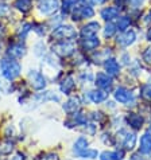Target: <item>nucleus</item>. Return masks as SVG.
I'll list each match as a JSON object with an SVG mask.
<instances>
[{
  "label": "nucleus",
  "instance_id": "24",
  "mask_svg": "<svg viewBox=\"0 0 151 160\" xmlns=\"http://www.w3.org/2000/svg\"><path fill=\"white\" fill-rule=\"evenodd\" d=\"M97 155H99V152H97L96 149L86 148V149L81 151V152L78 153V156H80V158H82V159H96V158H97Z\"/></svg>",
  "mask_w": 151,
  "mask_h": 160
},
{
  "label": "nucleus",
  "instance_id": "9",
  "mask_svg": "<svg viewBox=\"0 0 151 160\" xmlns=\"http://www.w3.org/2000/svg\"><path fill=\"white\" fill-rule=\"evenodd\" d=\"M96 85L97 88L103 89V90H111L112 88V79H111L109 74L99 73L96 75Z\"/></svg>",
  "mask_w": 151,
  "mask_h": 160
},
{
  "label": "nucleus",
  "instance_id": "12",
  "mask_svg": "<svg viewBox=\"0 0 151 160\" xmlns=\"http://www.w3.org/2000/svg\"><path fill=\"white\" fill-rule=\"evenodd\" d=\"M139 152L143 153V155L151 153V135L150 133H144V135L140 137Z\"/></svg>",
  "mask_w": 151,
  "mask_h": 160
},
{
  "label": "nucleus",
  "instance_id": "17",
  "mask_svg": "<svg viewBox=\"0 0 151 160\" xmlns=\"http://www.w3.org/2000/svg\"><path fill=\"white\" fill-rule=\"evenodd\" d=\"M108 97V93L105 90H92L89 92V100L93 102V104H100L107 100Z\"/></svg>",
  "mask_w": 151,
  "mask_h": 160
},
{
  "label": "nucleus",
  "instance_id": "18",
  "mask_svg": "<svg viewBox=\"0 0 151 160\" xmlns=\"http://www.w3.org/2000/svg\"><path fill=\"white\" fill-rule=\"evenodd\" d=\"M127 121L130 124V127H132L134 129H140L143 127V117L140 114H135V113H131L130 116L127 117Z\"/></svg>",
  "mask_w": 151,
  "mask_h": 160
},
{
  "label": "nucleus",
  "instance_id": "16",
  "mask_svg": "<svg viewBox=\"0 0 151 160\" xmlns=\"http://www.w3.org/2000/svg\"><path fill=\"white\" fill-rule=\"evenodd\" d=\"M62 108H64V110L68 113H76L80 109V100L76 98V97H72V98H69L65 102Z\"/></svg>",
  "mask_w": 151,
  "mask_h": 160
},
{
  "label": "nucleus",
  "instance_id": "6",
  "mask_svg": "<svg viewBox=\"0 0 151 160\" xmlns=\"http://www.w3.org/2000/svg\"><path fill=\"white\" fill-rule=\"evenodd\" d=\"M73 19L80 20V19H89V18L95 16V11H93L92 6H81V7H76V10H73Z\"/></svg>",
  "mask_w": 151,
  "mask_h": 160
},
{
  "label": "nucleus",
  "instance_id": "14",
  "mask_svg": "<svg viewBox=\"0 0 151 160\" xmlns=\"http://www.w3.org/2000/svg\"><path fill=\"white\" fill-rule=\"evenodd\" d=\"M99 44H100V41L96 35L85 37V38H82V41H81V46H82L84 50H95Z\"/></svg>",
  "mask_w": 151,
  "mask_h": 160
},
{
  "label": "nucleus",
  "instance_id": "11",
  "mask_svg": "<svg viewBox=\"0 0 151 160\" xmlns=\"http://www.w3.org/2000/svg\"><path fill=\"white\" fill-rule=\"evenodd\" d=\"M100 30V23L99 22H89L88 24H85L81 28V37H92V35H96Z\"/></svg>",
  "mask_w": 151,
  "mask_h": 160
},
{
  "label": "nucleus",
  "instance_id": "15",
  "mask_svg": "<svg viewBox=\"0 0 151 160\" xmlns=\"http://www.w3.org/2000/svg\"><path fill=\"white\" fill-rule=\"evenodd\" d=\"M100 16L107 22L112 20V19H115V18L119 16V10L116 7H105L100 11Z\"/></svg>",
  "mask_w": 151,
  "mask_h": 160
},
{
  "label": "nucleus",
  "instance_id": "1",
  "mask_svg": "<svg viewBox=\"0 0 151 160\" xmlns=\"http://www.w3.org/2000/svg\"><path fill=\"white\" fill-rule=\"evenodd\" d=\"M22 72L20 63L14 58H3L0 61V74L3 75L7 81H14L16 77H19Z\"/></svg>",
  "mask_w": 151,
  "mask_h": 160
},
{
  "label": "nucleus",
  "instance_id": "34",
  "mask_svg": "<svg viewBox=\"0 0 151 160\" xmlns=\"http://www.w3.org/2000/svg\"><path fill=\"white\" fill-rule=\"evenodd\" d=\"M100 160H112V152H103L100 153Z\"/></svg>",
  "mask_w": 151,
  "mask_h": 160
},
{
  "label": "nucleus",
  "instance_id": "35",
  "mask_svg": "<svg viewBox=\"0 0 151 160\" xmlns=\"http://www.w3.org/2000/svg\"><path fill=\"white\" fill-rule=\"evenodd\" d=\"M82 3V6H93L96 3V0H80Z\"/></svg>",
  "mask_w": 151,
  "mask_h": 160
},
{
  "label": "nucleus",
  "instance_id": "27",
  "mask_svg": "<svg viewBox=\"0 0 151 160\" xmlns=\"http://www.w3.org/2000/svg\"><path fill=\"white\" fill-rule=\"evenodd\" d=\"M140 94H142V97H143L144 100L151 101V83L142 86V89H140Z\"/></svg>",
  "mask_w": 151,
  "mask_h": 160
},
{
  "label": "nucleus",
  "instance_id": "31",
  "mask_svg": "<svg viewBox=\"0 0 151 160\" xmlns=\"http://www.w3.org/2000/svg\"><path fill=\"white\" fill-rule=\"evenodd\" d=\"M8 12H10V7L7 6V4H4L0 2V18L8 15Z\"/></svg>",
  "mask_w": 151,
  "mask_h": 160
},
{
  "label": "nucleus",
  "instance_id": "36",
  "mask_svg": "<svg viewBox=\"0 0 151 160\" xmlns=\"http://www.w3.org/2000/svg\"><path fill=\"white\" fill-rule=\"evenodd\" d=\"M12 160H24V158H23V155H18V156L14 158Z\"/></svg>",
  "mask_w": 151,
  "mask_h": 160
},
{
  "label": "nucleus",
  "instance_id": "25",
  "mask_svg": "<svg viewBox=\"0 0 151 160\" xmlns=\"http://www.w3.org/2000/svg\"><path fill=\"white\" fill-rule=\"evenodd\" d=\"M130 23H131V20H130V18H127V16H122V18H119V20H117V30H120V31H126L128 27H130Z\"/></svg>",
  "mask_w": 151,
  "mask_h": 160
},
{
  "label": "nucleus",
  "instance_id": "37",
  "mask_svg": "<svg viewBox=\"0 0 151 160\" xmlns=\"http://www.w3.org/2000/svg\"><path fill=\"white\" fill-rule=\"evenodd\" d=\"M147 39H148V41H151V27L147 31Z\"/></svg>",
  "mask_w": 151,
  "mask_h": 160
},
{
  "label": "nucleus",
  "instance_id": "40",
  "mask_svg": "<svg viewBox=\"0 0 151 160\" xmlns=\"http://www.w3.org/2000/svg\"><path fill=\"white\" fill-rule=\"evenodd\" d=\"M150 15H151V12H150Z\"/></svg>",
  "mask_w": 151,
  "mask_h": 160
},
{
  "label": "nucleus",
  "instance_id": "22",
  "mask_svg": "<svg viewBox=\"0 0 151 160\" xmlns=\"http://www.w3.org/2000/svg\"><path fill=\"white\" fill-rule=\"evenodd\" d=\"M88 145H89V141H88L86 137H84V136H80L77 140H76V143H74V147H73V149H74V152L76 153H80L81 151L84 149H86L88 148Z\"/></svg>",
  "mask_w": 151,
  "mask_h": 160
},
{
  "label": "nucleus",
  "instance_id": "19",
  "mask_svg": "<svg viewBox=\"0 0 151 160\" xmlns=\"http://www.w3.org/2000/svg\"><path fill=\"white\" fill-rule=\"evenodd\" d=\"M74 86H76V82H74L73 77H68V78H65L64 81H62L60 89H61V92L64 93V94H70L72 90L74 89Z\"/></svg>",
  "mask_w": 151,
  "mask_h": 160
},
{
  "label": "nucleus",
  "instance_id": "29",
  "mask_svg": "<svg viewBox=\"0 0 151 160\" xmlns=\"http://www.w3.org/2000/svg\"><path fill=\"white\" fill-rule=\"evenodd\" d=\"M116 30H117V28L115 27L112 23H108V24L105 26V28H104V37H105V38H111L115 32H116Z\"/></svg>",
  "mask_w": 151,
  "mask_h": 160
},
{
  "label": "nucleus",
  "instance_id": "7",
  "mask_svg": "<svg viewBox=\"0 0 151 160\" xmlns=\"http://www.w3.org/2000/svg\"><path fill=\"white\" fill-rule=\"evenodd\" d=\"M135 41H136L135 31L128 30V31H123V34L119 35L116 42H117V44H120V46H123V47H128V46H131Z\"/></svg>",
  "mask_w": 151,
  "mask_h": 160
},
{
  "label": "nucleus",
  "instance_id": "39",
  "mask_svg": "<svg viewBox=\"0 0 151 160\" xmlns=\"http://www.w3.org/2000/svg\"><path fill=\"white\" fill-rule=\"evenodd\" d=\"M0 51H2V44H0Z\"/></svg>",
  "mask_w": 151,
  "mask_h": 160
},
{
  "label": "nucleus",
  "instance_id": "20",
  "mask_svg": "<svg viewBox=\"0 0 151 160\" xmlns=\"http://www.w3.org/2000/svg\"><path fill=\"white\" fill-rule=\"evenodd\" d=\"M135 144H136V135L135 133H126V136H124V139H123L124 148L127 151H132Z\"/></svg>",
  "mask_w": 151,
  "mask_h": 160
},
{
  "label": "nucleus",
  "instance_id": "33",
  "mask_svg": "<svg viewBox=\"0 0 151 160\" xmlns=\"http://www.w3.org/2000/svg\"><path fill=\"white\" fill-rule=\"evenodd\" d=\"M146 2V0H130V4L134 8H138V7H140V6H143V3Z\"/></svg>",
  "mask_w": 151,
  "mask_h": 160
},
{
  "label": "nucleus",
  "instance_id": "38",
  "mask_svg": "<svg viewBox=\"0 0 151 160\" xmlns=\"http://www.w3.org/2000/svg\"><path fill=\"white\" fill-rule=\"evenodd\" d=\"M2 32H3V28H2V26H0V35H2Z\"/></svg>",
  "mask_w": 151,
  "mask_h": 160
},
{
  "label": "nucleus",
  "instance_id": "28",
  "mask_svg": "<svg viewBox=\"0 0 151 160\" xmlns=\"http://www.w3.org/2000/svg\"><path fill=\"white\" fill-rule=\"evenodd\" d=\"M34 54L37 55V57H43V54H45V44H43V42L35 43V46H34Z\"/></svg>",
  "mask_w": 151,
  "mask_h": 160
},
{
  "label": "nucleus",
  "instance_id": "21",
  "mask_svg": "<svg viewBox=\"0 0 151 160\" xmlns=\"http://www.w3.org/2000/svg\"><path fill=\"white\" fill-rule=\"evenodd\" d=\"M14 7L16 10L22 11L23 14H26V12H29L33 8V0H15Z\"/></svg>",
  "mask_w": 151,
  "mask_h": 160
},
{
  "label": "nucleus",
  "instance_id": "10",
  "mask_svg": "<svg viewBox=\"0 0 151 160\" xmlns=\"http://www.w3.org/2000/svg\"><path fill=\"white\" fill-rule=\"evenodd\" d=\"M115 100L120 104H128L130 101H132V94L126 88H117L115 92Z\"/></svg>",
  "mask_w": 151,
  "mask_h": 160
},
{
  "label": "nucleus",
  "instance_id": "13",
  "mask_svg": "<svg viewBox=\"0 0 151 160\" xmlns=\"http://www.w3.org/2000/svg\"><path fill=\"white\" fill-rule=\"evenodd\" d=\"M104 68H105V72L107 74L112 75V77H115V75H117L119 72H120V66H119L117 61H115L113 58H109L105 61L104 63Z\"/></svg>",
  "mask_w": 151,
  "mask_h": 160
},
{
  "label": "nucleus",
  "instance_id": "2",
  "mask_svg": "<svg viewBox=\"0 0 151 160\" xmlns=\"http://www.w3.org/2000/svg\"><path fill=\"white\" fill-rule=\"evenodd\" d=\"M51 37L55 41H72L77 37V32L72 26H58L53 30Z\"/></svg>",
  "mask_w": 151,
  "mask_h": 160
},
{
  "label": "nucleus",
  "instance_id": "26",
  "mask_svg": "<svg viewBox=\"0 0 151 160\" xmlns=\"http://www.w3.org/2000/svg\"><path fill=\"white\" fill-rule=\"evenodd\" d=\"M31 28H33V26L29 24V23H24V24L20 26V28H19V31H18V34H19V37L22 39H24L26 37H27V34L31 31Z\"/></svg>",
  "mask_w": 151,
  "mask_h": 160
},
{
  "label": "nucleus",
  "instance_id": "4",
  "mask_svg": "<svg viewBox=\"0 0 151 160\" xmlns=\"http://www.w3.org/2000/svg\"><path fill=\"white\" fill-rule=\"evenodd\" d=\"M29 79L30 83L35 90H42L46 88V78L39 70H30L29 73Z\"/></svg>",
  "mask_w": 151,
  "mask_h": 160
},
{
  "label": "nucleus",
  "instance_id": "32",
  "mask_svg": "<svg viewBox=\"0 0 151 160\" xmlns=\"http://www.w3.org/2000/svg\"><path fill=\"white\" fill-rule=\"evenodd\" d=\"M143 59L147 62V63H150L151 65V47H148V48H146V51L143 52Z\"/></svg>",
  "mask_w": 151,
  "mask_h": 160
},
{
  "label": "nucleus",
  "instance_id": "3",
  "mask_svg": "<svg viewBox=\"0 0 151 160\" xmlns=\"http://www.w3.org/2000/svg\"><path fill=\"white\" fill-rule=\"evenodd\" d=\"M74 50H76V47L70 41H60L58 43H55L54 46H53V51L61 57L72 55L74 52Z\"/></svg>",
  "mask_w": 151,
  "mask_h": 160
},
{
  "label": "nucleus",
  "instance_id": "8",
  "mask_svg": "<svg viewBox=\"0 0 151 160\" xmlns=\"http://www.w3.org/2000/svg\"><path fill=\"white\" fill-rule=\"evenodd\" d=\"M7 54H8V57H11V58H14V59H19L26 55V47L22 43H14L8 47Z\"/></svg>",
  "mask_w": 151,
  "mask_h": 160
},
{
  "label": "nucleus",
  "instance_id": "23",
  "mask_svg": "<svg viewBox=\"0 0 151 160\" xmlns=\"http://www.w3.org/2000/svg\"><path fill=\"white\" fill-rule=\"evenodd\" d=\"M76 4H77V0H62L61 8H62V14H69L74 10Z\"/></svg>",
  "mask_w": 151,
  "mask_h": 160
},
{
  "label": "nucleus",
  "instance_id": "30",
  "mask_svg": "<svg viewBox=\"0 0 151 160\" xmlns=\"http://www.w3.org/2000/svg\"><path fill=\"white\" fill-rule=\"evenodd\" d=\"M124 159V151L123 149H116L112 152V160H123Z\"/></svg>",
  "mask_w": 151,
  "mask_h": 160
},
{
  "label": "nucleus",
  "instance_id": "5",
  "mask_svg": "<svg viewBox=\"0 0 151 160\" xmlns=\"http://www.w3.org/2000/svg\"><path fill=\"white\" fill-rule=\"evenodd\" d=\"M60 8L58 0H39L38 10L43 15H51Z\"/></svg>",
  "mask_w": 151,
  "mask_h": 160
}]
</instances>
